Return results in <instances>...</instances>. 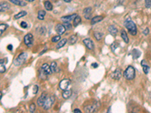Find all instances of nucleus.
Returning a JSON list of instances; mask_svg holds the SVG:
<instances>
[{"mask_svg": "<svg viewBox=\"0 0 151 113\" xmlns=\"http://www.w3.org/2000/svg\"><path fill=\"white\" fill-rule=\"evenodd\" d=\"M81 22H82V19H81L80 16L77 15L73 20V26H77L78 25H79L81 23Z\"/></svg>", "mask_w": 151, "mask_h": 113, "instance_id": "bb28decb", "label": "nucleus"}, {"mask_svg": "<svg viewBox=\"0 0 151 113\" xmlns=\"http://www.w3.org/2000/svg\"><path fill=\"white\" fill-rule=\"evenodd\" d=\"M27 57H28L27 53L23 52V53L20 54L18 56V57L14 60V65L15 66H20L23 65V64L26 62Z\"/></svg>", "mask_w": 151, "mask_h": 113, "instance_id": "f03ea898", "label": "nucleus"}, {"mask_svg": "<svg viewBox=\"0 0 151 113\" xmlns=\"http://www.w3.org/2000/svg\"><path fill=\"white\" fill-rule=\"evenodd\" d=\"M6 71V68L4 64V61L2 60H0V73H4Z\"/></svg>", "mask_w": 151, "mask_h": 113, "instance_id": "c85d7f7f", "label": "nucleus"}, {"mask_svg": "<svg viewBox=\"0 0 151 113\" xmlns=\"http://www.w3.org/2000/svg\"><path fill=\"white\" fill-rule=\"evenodd\" d=\"M55 102V97L54 96H50L46 98V100H45L44 104L42 106V108L44 110H49V109L51 108L53 104Z\"/></svg>", "mask_w": 151, "mask_h": 113, "instance_id": "20e7f679", "label": "nucleus"}, {"mask_svg": "<svg viewBox=\"0 0 151 113\" xmlns=\"http://www.w3.org/2000/svg\"><path fill=\"white\" fill-rule=\"evenodd\" d=\"M145 6L146 8L151 7V0H145Z\"/></svg>", "mask_w": 151, "mask_h": 113, "instance_id": "e433bc0d", "label": "nucleus"}, {"mask_svg": "<svg viewBox=\"0 0 151 113\" xmlns=\"http://www.w3.org/2000/svg\"><path fill=\"white\" fill-rule=\"evenodd\" d=\"M46 98H47V94L45 92H42L41 96L38 98V100H37V105L39 106H42L45 100H46Z\"/></svg>", "mask_w": 151, "mask_h": 113, "instance_id": "9d476101", "label": "nucleus"}, {"mask_svg": "<svg viewBox=\"0 0 151 113\" xmlns=\"http://www.w3.org/2000/svg\"><path fill=\"white\" fill-rule=\"evenodd\" d=\"M26 15H27V12H26V11H20L18 14H17V15H15L14 17V20H18V19H20V18H21L26 16Z\"/></svg>", "mask_w": 151, "mask_h": 113, "instance_id": "412c9836", "label": "nucleus"}, {"mask_svg": "<svg viewBox=\"0 0 151 113\" xmlns=\"http://www.w3.org/2000/svg\"><path fill=\"white\" fill-rule=\"evenodd\" d=\"M8 49H9V50H12V45H9L8 46Z\"/></svg>", "mask_w": 151, "mask_h": 113, "instance_id": "a19ab883", "label": "nucleus"}, {"mask_svg": "<svg viewBox=\"0 0 151 113\" xmlns=\"http://www.w3.org/2000/svg\"><path fill=\"white\" fill-rule=\"evenodd\" d=\"M70 84V80L68 78H65V79H63L60 81V82L59 84V87L62 91H65L68 88Z\"/></svg>", "mask_w": 151, "mask_h": 113, "instance_id": "0eeeda50", "label": "nucleus"}, {"mask_svg": "<svg viewBox=\"0 0 151 113\" xmlns=\"http://www.w3.org/2000/svg\"><path fill=\"white\" fill-rule=\"evenodd\" d=\"M21 26L22 28H24V29H26V28L28 27V24H27L26 22L22 21V22L21 23Z\"/></svg>", "mask_w": 151, "mask_h": 113, "instance_id": "c9c22d12", "label": "nucleus"}, {"mask_svg": "<svg viewBox=\"0 0 151 113\" xmlns=\"http://www.w3.org/2000/svg\"><path fill=\"white\" fill-rule=\"evenodd\" d=\"M124 77L126 79L131 81L133 80L135 77V69L133 66H129L126 68L124 72Z\"/></svg>", "mask_w": 151, "mask_h": 113, "instance_id": "7ed1b4c3", "label": "nucleus"}, {"mask_svg": "<svg viewBox=\"0 0 151 113\" xmlns=\"http://www.w3.org/2000/svg\"><path fill=\"white\" fill-rule=\"evenodd\" d=\"M2 97V93L1 91H0V100H1Z\"/></svg>", "mask_w": 151, "mask_h": 113, "instance_id": "37998d69", "label": "nucleus"}, {"mask_svg": "<svg viewBox=\"0 0 151 113\" xmlns=\"http://www.w3.org/2000/svg\"><path fill=\"white\" fill-rule=\"evenodd\" d=\"M24 42L27 47H31L33 44V36L31 33L26 34L24 38Z\"/></svg>", "mask_w": 151, "mask_h": 113, "instance_id": "423d86ee", "label": "nucleus"}, {"mask_svg": "<svg viewBox=\"0 0 151 113\" xmlns=\"http://www.w3.org/2000/svg\"><path fill=\"white\" fill-rule=\"evenodd\" d=\"M60 40V35L55 36L52 37V38H51V41L54 42V43H55V42H58Z\"/></svg>", "mask_w": 151, "mask_h": 113, "instance_id": "473e14b6", "label": "nucleus"}, {"mask_svg": "<svg viewBox=\"0 0 151 113\" xmlns=\"http://www.w3.org/2000/svg\"><path fill=\"white\" fill-rule=\"evenodd\" d=\"M92 8L91 7L85 8L83 10V15H84V17L86 20L91 19V18H92Z\"/></svg>", "mask_w": 151, "mask_h": 113, "instance_id": "ddd939ff", "label": "nucleus"}, {"mask_svg": "<svg viewBox=\"0 0 151 113\" xmlns=\"http://www.w3.org/2000/svg\"><path fill=\"white\" fill-rule=\"evenodd\" d=\"M101 103L98 101H95L92 105H88L85 106L84 108V111L85 112H95L96 111H98V109L100 108Z\"/></svg>", "mask_w": 151, "mask_h": 113, "instance_id": "39448f33", "label": "nucleus"}, {"mask_svg": "<svg viewBox=\"0 0 151 113\" xmlns=\"http://www.w3.org/2000/svg\"><path fill=\"white\" fill-rule=\"evenodd\" d=\"M76 41H77V36H76V35H73V36H71L70 37L68 42H69L70 45H74V44L76 43Z\"/></svg>", "mask_w": 151, "mask_h": 113, "instance_id": "393cba45", "label": "nucleus"}, {"mask_svg": "<svg viewBox=\"0 0 151 113\" xmlns=\"http://www.w3.org/2000/svg\"><path fill=\"white\" fill-rule=\"evenodd\" d=\"M94 36L97 41H100L103 37V34L101 33H98V32H95V33H94Z\"/></svg>", "mask_w": 151, "mask_h": 113, "instance_id": "7c9ffc66", "label": "nucleus"}, {"mask_svg": "<svg viewBox=\"0 0 151 113\" xmlns=\"http://www.w3.org/2000/svg\"><path fill=\"white\" fill-rule=\"evenodd\" d=\"M44 6L47 11H51L53 9V5L49 1H45L44 2Z\"/></svg>", "mask_w": 151, "mask_h": 113, "instance_id": "b1692460", "label": "nucleus"}, {"mask_svg": "<svg viewBox=\"0 0 151 113\" xmlns=\"http://www.w3.org/2000/svg\"><path fill=\"white\" fill-rule=\"evenodd\" d=\"M50 68H51V70L52 73H56L57 72V63L55 61L52 62L51 63V65H50Z\"/></svg>", "mask_w": 151, "mask_h": 113, "instance_id": "c756f323", "label": "nucleus"}, {"mask_svg": "<svg viewBox=\"0 0 151 113\" xmlns=\"http://www.w3.org/2000/svg\"><path fill=\"white\" fill-rule=\"evenodd\" d=\"M38 90H39V87H38V85H34L33 89V94H37V92H38Z\"/></svg>", "mask_w": 151, "mask_h": 113, "instance_id": "4c0bfd02", "label": "nucleus"}, {"mask_svg": "<svg viewBox=\"0 0 151 113\" xmlns=\"http://www.w3.org/2000/svg\"><path fill=\"white\" fill-rule=\"evenodd\" d=\"M83 43L86 46V48L89 50H94L95 48V44L91 38H85L83 40Z\"/></svg>", "mask_w": 151, "mask_h": 113, "instance_id": "6e6552de", "label": "nucleus"}, {"mask_svg": "<svg viewBox=\"0 0 151 113\" xmlns=\"http://www.w3.org/2000/svg\"><path fill=\"white\" fill-rule=\"evenodd\" d=\"M77 16V15H76V14H73V15H67V16H64V17H61L60 20L64 22H70L72 20H74V18Z\"/></svg>", "mask_w": 151, "mask_h": 113, "instance_id": "4468645a", "label": "nucleus"}, {"mask_svg": "<svg viewBox=\"0 0 151 113\" xmlns=\"http://www.w3.org/2000/svg\"><path fill=\"white\" fill-rule=\"evenodd\" d=\"M141 66H142V68H143V70H144V73L145 74H148L150 67L148 66V65H147L145 60H142V61H141Z\"/></svg>", "mask_w": 151, "mask_h": 113, "instance_id": "5701e85b", "label": "nucleus"}, {"mask_svg": "<svg viewBox=\"0 0 151 113\" xmlns=\"http://www.w3.org/2000/svg\"><path fill=\"white\" fill-rule=\"evenodd\" d=\"M71 94H72V91L67 89L64 91V92L62 93V97L65 99V100H67V99H69L71 96Z\"/></svg>", "mask_w": 151, "mask_h": 113, "instance_id": "aec40b11", "label": "nucleus"}, {"mask_svg": "<svg viewBox=\"0 0 151 113\" xmlns=\"http://www.w3.org/2000/svg\"><path fill=\"white\" fill-rule=\"evenodd\" d=\"M9 2H11L12 4H14L16 5H19V6H21V7H24V6L26 5V2L21 1V0H9Z\"/></svg>", "mask_w": 151, "mask_h": 113, "instance_id": "f3484780", "label": "nucleus"}, {"mask_svg": "<svg viewBox=\"0 0 151 113\" xmlns=\"http://www.w3.org/2000/svg\"><path fill=\"white\" fill-rule=\"evenodd\" d=\"M92 66V67H95V68L98 67V64H97V63H93Z\"/></svg>", "mask_w": 151, "mask_h": 113, "instance_id": "79ce46f5", "label": "nucleus"}, {"mask_svg": "<svg viewBox=\"0 0 151 113\" xmlns=\"http://www.w3.org/2000/svg\"><path fill=\"white\" fill-rule=\"evenodd\" d=\"M121 37H122L123 40L126 42V43H128V42H129V39H128V35H127L126 32L124 30H123L122 31H121Z\"/></svg>", "mask_w": 151, "mask_h": 113, "instance_id": "4be33fe9", "label": "nucleus"}, {"mask_svg": "<svg viewBox=\"0 0 151 113\" xmlns=\"http://www.w3.org/2000/svg\"><path fill=\"white\" fill-rule=\"evenodd\" d=\"M108 31H109V33H110L112 36H116V34H117V33H118L117 28H116L115 26H113V25H110V26H108Z\"/></svg>", "mask_w": 151, "mask_h": 113, "instance_id": "dca6fc26", "label": "nucleus"}, {"mask_svg": "<svg viewBox=\"0 0 151 113\" xmlns=\"http://www.w3.org/2000/svg\"><path fill=\"white\" fill-rule=\"evenodd\" d=\"M149 32H150L149 29H148V28H146V29L144 30V34L145 36H147V35L149 34Z\"/></svg>", "mask_w": 151, "mask_h": 113, "instance_id": "58836bf2", "label": "nucleus"}, {"mask_svg": "<svg viewBox=\"0 0 151 113\" xmlns=\"http://www.w3.org/2000/svg\"><path fill=\"white\" fill-rule=\"evenodd\" d=\"M55 30H56L57 33L60 36V35H63L65 33L66 29H65V27H64V26L63 24L58 23L55 26Z\"/></svg>", "mask_w": 151, "mask_h": 113, "instance_id": "f8f14e48", "label": "nucleus"}, {"mask_svg": "<svg viewBox=\"0 0 151 113\" xmlns=\"http://www.w3.org/2000/svg\"><path fill=\"white\" fill-rule=\"evenodd\" d=\"M73 112L80 113V112H81V110H80V109H75L73 110Z\"/></svg>", "mask_w": 151, "mask_h": 113, "instance_id": "ea45409f", "label": "nucleus"}, {"mask_svg": "<svg viewBox=\"0 0 151 113\" xmlns=\"http://www.w3.org/2000/svg\"><path fill=\"white\" fill-rule=\"evenodd\" d=\"M45 15H46V13H45V11L44 10H41L38 12V19L40 20H44L45 17Z\"/></svg>", "mask_w": 151, "mask_h": 113, "instance_id": "a878e982", "label": "nucleus"}, {"mask_svg": "<svg viewBox=\"0 0 151 113\" xmlns=\"http://www.w3.org/2000/svg\"><path fill=\"white\" fill-rule=\"evenodd\" d=\"M121 77H122V71L120 69H116L111 74V78L116 81L119 80Z\"/></svg>", "mask_w": 151, "mask_h": 113, "instance_id": "1a4fd4ad", "label": "nucleus"}, {"mask_svg": "<svg viewBox=\"0 0 151 113\" xmlns=\"http://www.w3.org/2000/svg\"><path fill=\"white\" fill-rule=\"evenodd\" d=\"M36 111V105L34 103H32L29 106V112H34Z\"/></svg>", "mask_w": 151, "mask_h": 113, "instance_id": "f704fd0d", "label": "nucleus"}, {"mask_svg": "<svg viewBox=\"0 0 151 113\" xmlns=\"http://www.w3.org/2000/svg\"><path fill=\"white\" fill-rule=\"evenodd\" d=\"M8 28V25L5 23H1L0 24V36L2 35V33L7 30Z\"/></svg>", "mask_w": 151, "mask_h": 113, "instance_id": "cd10ccee", "label": "nucleus"}, {"mask_svg": "<svg viewBox=\"0 0 151 113\" xmlns=\"http://www.w3.org/2000/svg\"><path fill=\"white\" fill-rule=\"evenodd\" d=\"M125 26L127 28V30H128L129 33L131 36H136L138 33V30H137V26L134 23V22H133L130 18H128L125 20L124 23Z\"/></svg>", "mask_w": 151, "mask_h": 113, "instance_id": "f257e3e1", "label": "nucleus"}, {"mask_svg": "<svg viewBox=\"0 0 151 113\" xmlns=\"http://www.w3.org/2000/svg\"><path fill=\"white\" fill-rule=\"evenodd\" d=\"M10 8V5L7 2L0 3V12H5Z\"/></svg>", "mask_w": 151, "mask_h": 113, "instance_id": "2eb2a0df", "label": "nucleus"}, {"mask_svg": "<svg viewBox=\"0 0 151 113\" xmlns=\"http://www.w3.org/2000/svg\"><path fill=\"white\" fill-rule=\"evenodd\" d=\"M26 2H33V1H35V0H26Z\"/></svg>", "mask_w": 151, "mask_h": 113, "instance_id": "a18cd8bd", "label": "nucleus"}, {"mask_svg": "<svg viewBox=\"0 0 151 113\" xmlns=\"http://www.w3.org/2000/svg\"><path fill=\"white\" fill-rule=\"evenodd\" d=\"M118 45H118L117 42H116V41L113 42V43L111 45V49H112V51H115L116 49L118 48Z\"/></svg>", "mask_w": 151, "mask_h": 113, "instance_id": "72a5a7b5", "label": "nucleus"}, {"mask_svg": "<svg viewBox=\"0 0 151 113\" xmlns=\"http://www.w3.org/2000/svg\"><path fill=\"white\" fill-rule=\"evenodd\" d=\"M41 70L46 75H51L52 74V72L51 70V68H50V66L47 63H44L42 66V68H41Z\"/></svg>", "mask_w": 151, "mask_h": 113, "instance_id": "9b49d317", "label": "nucleus"}, {"mask_svg": "<svg viewBox=\"0 0 151 113\" xmlns=\"http://www.w3.org/2000/svg\"><path fill=\"white\" fill-rule=\"evenodd\" d=\"M67 41V38H63V39H61V40H60V41H58V43H57V46H56V48H57V49H60V48H63V47L66 45Z\"/></svg>", "mask_w": 151, "mask_h": 113, "instance_id": "6ab92c4d", "label": "nucleus"}, {"mask_svg": "<svg viewBox=\"0 0 151 113\" xmlns=\"http://www.w3.org/2000/svg\"><path fill=\"white\" fill-rule=\"evenodd\" d=\"M65 27L66 30H71L72 29V25L70 22H64V24H63Z\"/></svg>", "mask_w": 151, "mask_h": 113, "instance_id": "2f4dec72", "label": "nucleus"}, {"mask_svg": "<svg viewBox=\"0 0 151 113\" xmlns=\"http://www.w3.org/2000/svg\"><path fill=\"white\" fill-rule=\"evenodd\" d=\"M103 19V16H95L94 18H92V20H91V24H92V25L96 24V23L101 22Z\"/></svg>", "mask_w": 151, "mask_h": 113, "instance_id": "a211bd4d", "label": "nucleus"}, {"mask_svg": "<svg viewBox=\"0 0 151 113\" xmlns=\"http://www.w3.org/2000/svg\"><path fill=\"white\" fill-rule=\"evenodd\" d=\"M64 1L65 2H70L72 0H64Z\"/></svg>", "mask_w": 151, "mask_h": 113, "instance_id": "c03bdc74", "label": "nucleus"}]
</instances>
